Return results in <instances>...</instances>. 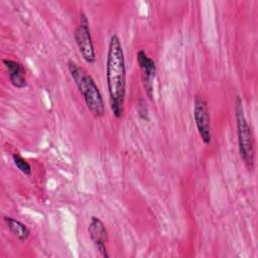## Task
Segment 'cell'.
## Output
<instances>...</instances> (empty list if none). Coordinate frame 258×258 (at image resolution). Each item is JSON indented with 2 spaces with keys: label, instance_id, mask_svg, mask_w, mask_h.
<instances>
[{
  "label": "cell",
  "instance_id": "6da1fadb",
  "mask_svg": "<svg viewBox=\"0 0 258 258\" xmlns=\"http://www.w3.org/2000/svg\"><path fill=\"white\" fill-rule=\"evenodd\" d=\"M106 79L111 110L117 119H121L126 97V66L121 40L115 33L111 35L108 44Z\"/></svg>",
  "mask_w": 258,
  "mask_h": 258
},
{
  "label": "cell",
  "instance_id": "7a4b0ae2",
  "mask_svg": "<svg viewBox=\"0 0 258 258\" xmlns=\"http://www.w3.org/2000/svg\"><path fill=\"white\" fill-rule=\"evenodd\" d=\"M68 70L82 95L88 110L96 118L103 117L105 114V104L102 94L93 77L88 74L84 68L72 59L68 61Z\"/></svg>",
  "mask_w": 258,
  "mask_h": 258
},
{
  "label": "cell",
  "instance_id": "3957f363",
  "mask_svg": "<svg viewBox=\"0 0 258 258\" xmlns=\"http://www.w3.org/2000/svg\"><path fill=\"white\" fill-rule=\"evenodd\" d=\"M235 118L237 126L238 147L242 161L249 170L254 169V138L251 127L245 117L243 103L240 96L235 99Z\"/></svg>",
  "mask_w": 258,
  "mask_h": 258
},
{
  "label": "cell",
  "instance_id": "277c9868",
  "mask_svg": "<svg viewBox=\"0 0 258 258\" xmlns=\"http://www.w3.org/2000/svg\"><path fill=\"white\" fill-rule=\"evenodd\" d=\"M74 37L83 59L88 63L96 61L95 47L90 31L89 19L84 12L80 13V22L74 31Z\"/></svg>",
  "mask_w": 258,
  "mask_h": 258
},
{
  "label": "cell",
  "instance_id": "5b68a950",
  "mask_svg": "<svg viewBox=\"0 0 258 258\" xmlns=\"http://www.w3.org/2000/svg\"><path fill=\"white\" fill-rule=\"evenodd\" d=\"M194 119L197 126L199 135L204 142L208 145L212 141L210 114L208 109V103L204 97L198 95L194 102Z\"/></svg>",
  "mask_w": 258,
  "mask_h": 258
},
{
  "label": "cell",
  "instance_id": "8992f818",
  "mask_svg": "<svg viewBox=\"0 0 258 258\" xmlns=\"http://www.w3.org/2000/svg\"><path fill=\"white\" fill-rule=\"evenodd\" d=\"M136 58L138 67L141 71V77L143 82V87L145 89L146 95L152 99L153 96V80L156 73L155 61L147 55L143 49H139L136 53Z\"/></svg>",
  "mask_w": 258,
  "mask_h": 258
},
{
  "label": "cell",
  "instance_id": "52a82bcc",
  "mask_svg": "<svg viewBox=\"0 0 258 258\" xmlns=\"http://www.w3.org/2000/svg\"><path fill=\"white\" fill-rule=\"evenodd\" d=\"M89 236L97 248L98 252L105 258L109 257L107 252L106 244L108 242V232L105 227V224L102 220L96 216H92L88 226Z\"/></svg>",
  "mask_w": 258,
  "mask_h": 258
},
{
  "label": "cell",
  "instance_id": "ba28073f",
  "mask_svg": "<svg viewBox=\"0 0 258 258\" xmlns=\"http://www.w3.org/2000/svg\"><path fill=\"white\" fill-rule=\"evenodd\" d=\"M3 64L8 72V78L11 85L17 89H23L27 85L26 70L19 61L4 58Z\"/></svg>",
  "mask_w": 258,
  "mask_h": 258
},
{
  "label": "cell",
  "instance_id": "9c48e42d",
  "mask_svg": "<svg viewBox=\"0 0 258 258\" xmlns=\"http://www.w3.org/2000/svg\"><path fill=\"white\" fill-rule=\"evenodd\" d=\"M3 221L7 225L10 232L21 242H24L30 236V230L25 224L20 222L17 219H14L10 216H4Z\"/></svg>",
  "mask_w": 258,
  "mask_h": 258
},
{
  "label": "cell",
  "instance_id": "30bf717a",
  "mask_svg": "<svg viewBox=\"0 0 258 258\" xmlns=\"http://www.w3.org/2000/svg\"><path fill=\"white\" fill-rule=\"evenodd\" d=\"M12 159L14 165L17 167V169L22 172L23 174L29 175L31 173V166L30 164L18 153H13L12 154Z\"/></svg>",
  "mask_w": 258,
  "mask_h": 258
},
{
  "label": "cell",
  "instance_id": "8fae6325",
  "mask_svg": "<svg viewBox=\"0 0 258 258\" xmlns=\"http://www.w3.org/2000/svg\"><path fill=\"white\" fill-rule=\"evenodd\" d=\"M138 116L140 119L148 121V108L146 102L143 99H140L138 102Z\"/></svg>",
  "mask_w": 258,
  "mask_h": 258
}]
</instances>
